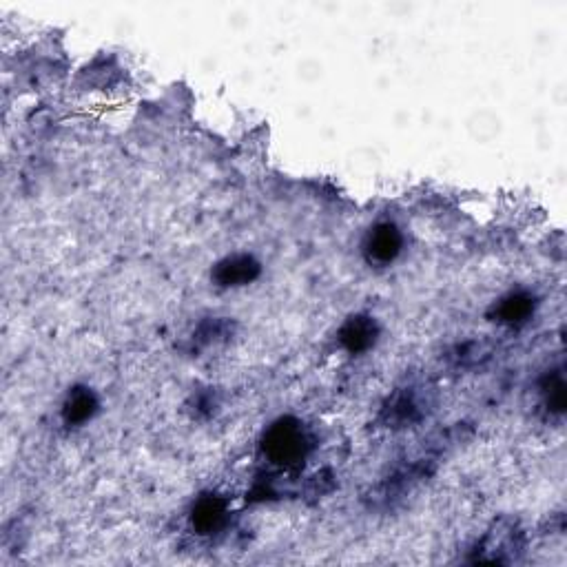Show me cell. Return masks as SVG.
I'll return each instance as SVG.
<instances>
[{
  "mask_svg": "<svg viewBox=\"0 0 567 567\" xmlns=\"http://www.w3.org/2000/svg\"><path fill=\"white\" fill-rule=\"evenodd\" d=\"M536 300L530 293H510L505 295L499 304L492 308L494 322L508 324V326H519L525 324L534 315Z\"/></svg>",
  "mask_w": 567,
  "mask_h": 567,
  "instance_id": "8",
  "label": "cell"
},
{
  "mask_svg": "<svg viewBox=\"0 0 567 567\" xmlns=\"http://www.w3.org/2000/svg\"><path fill=\"white\" fill-rule=\"evenodd\" d=\"M262 452L268 463L282 468L295 470L306 461L311 452V439H308L304 426L297 419H280L264 432Z\"/></svg>",
  "mask_w": 567,
  "mask_h": 567,
  "instance_id": "1",
  "label": "cell"
},
{
  "mask_svg": "<svg viewBox=\"0 0 567 567\" xmlns=\"http://www.w3.org/2000/svg\"><path fill=\"white\" fill-rule=\"evenodd\" d=\"M260 273H262V264L257 262L253 255H231L215 264L211 277L213 282L222 288H235L255 282L257 277H260Z\"/></svg>",
  "mask_w": 567,
  "mask_h": 567,
  "instance_id": "4",
  "label": "cell"
},
{
  "mask_svg": "<svg viewBox=\"0 0 567 567\" xmlns=\"http://www.w3.org/2000/svg\"><path fill=\"white\" fill-rule=\"evenodd\" d=\"M521 548V534L514 525H497L486 534L477 550V561L508 563L512 554Z\"/></svg>",
  "mask_w": 567,
  "mask_h": 567,
  "instance_id": "6",
  "label": "cell"
},
{
  "mask_svg": "<svg viewBox=\"0 0 567 567\" xmlns=\"http://www.w3.org/2000/svg\"><path fill=\"white\" fill-rule=\"evenodd\" d=\"M490 355V348L488 344L483 342H466L455 348V353H452V359H455V364L461 368H468L479 364L481 359H486Z\"/></svg>",
  "mask_w": 567,
  "mask_h": 567,
  "instance_id": "11",
  "label": "cell"
},
{
  "mask_svg": "<svg viewBox=\"0 0 567 567\" xmlns=\"http://www.w3.org/2000/svg\"><path fill=\"white\" fill-rule=\"evenodd\" d=\"M426 417V397L419 388H401L386 401L381 421L388 428H408Z\"/></svg>",
  "mask_w": 567,
  "mask_h": 567,
  "instance_id": "2",
  "label": "cell"
},
{
  "mask_svg": "<svg viewBox=\"0 0 567 567\" xmlns=\"http://www.w3.org/2000/svg\"><path fill=\"white\" fill-rule=\"evenodd\" d=\"M379 337V326L375 317L370 315H353L348 317L337 333L339 344L350 355H362L368 348H373Z\"/></svg>",
  "mask_w": 567,
  "mask_h": 567,
  "instance_id": "5",
  "label": "cell"
},
{
  "mask_svg": "<svg viewBox=\"0 0 567 567\" xmlns=\"http://www.w3.org/2000/svg\"><path fill=\"white\" fill-rule=\"evenodd\" d=\"M98 397L91 388L78 386L71 390L63 406V419L67 426H82L96 415Z\"/></svg>",
  "mask_w": 567,
  "mask_h": 567,
  "instance_id": "9",
  "label": "cell"
},
{
  "mask_svg": "<svg viewBox=\"0 0 567 567\" xmlns=\"http://www.w3.org/2000/svg\"><path fill=\"white\" fill-rule=\"evenodd\" d=\"M401 246H404V237H401V231L395 224L390 222L377 224L375 229H370V233L366 235L364 242L366 260L377 266H388L399 257Z\"/></svg>",
  "mask_w": 567,
  "mask_h": 567,
  "instance_id": "3",
  "label": "cell"
},
{
  "mask_svg": "<svg viewBox=\"0 0 567 567\" xmlns=\"http://www.w3.org/2000/svg\"><path fill=\"white\" fill-rule=\"evenodd\" d=\"M543 395H545V404H548V410L561 415L565 410V381L561 373H554L543 384Z\"/></svg>",
  "mask_w": 567,
  "mask_h": 567,
  "instance_id": "10",
  "label": "cell"
},
{
  "mask_svg": "<svg viewBox=\"0 0 567 567\" xmlns=\"http://www.w3.org/2000/svg\"><path fill=\"white\" fill-rule=\"evenodd\" d=\"M226 521V501L222 497H215V494H206L198 503L193 505L191 512V525L193 530L209 536L218 532Z\"/></svg>",
  "mask_w": 567,
  "mask_h": 567,
  "instance_id": "7",
  "label": "cell"
}]
</instances>
